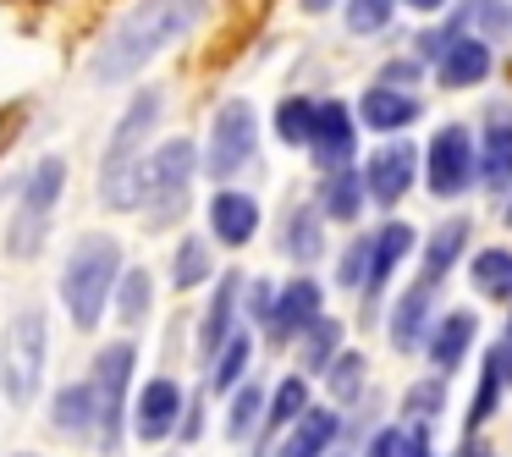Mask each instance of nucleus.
I'll list each match as a JSON object with an SVG mask.
<instances>
[{
    "mask_svg": "<svg viewBox=\"0 0 512 457\" xmlns=\"http://www.w3.org/2000/svg\"><path fill=\"white\" fill-rule=\"evenodd\" d=\"M474 12H479V23H485L479 34H507V28H512V6H507V0H474Z\"/></svg>",
    "mask_w": 512,
    "mask_h": 457,
    "instance_id": "42",
    "label": "nucleus"
},
{
    "mask_svg": "<svg viewBox=\"0 0 512 457\" xmlns=\"http://www.w3.org/2000/svg\"><path fill=\"white\" fill-rule=\"evenodd\" d=\"M160 89H138L133 94V105L122 111V122H116V133H111V149H105V166H116V160H138V144H144L149 133H155V122H160Z\"/></svg>",
    "mask_w": 512,
    "mask_h": 457,
    "instance_id": "14",
    "label": "nucleus"
},
{
    "mask_svg": "<svg viewBox=\"0 0 512 457\" xmlns=\"http://www.w3.org/2000/svg\"><path fill=\"white\" fill-rule=\"evenodd\" d=\"M391 12H397V0H347V28L358 39H369L391 23Z\"/></svg>",
    "mask_w": 512,
    "mask_h": 457,
    "instance_id": "37",
    "label": "nucleus"
},
{
    "mask_svg": "<svg viewBox=\"0 0 512 457\" xmlns=\"http://www.w3.org/2000/svg\"><path fill=\"white\" fill-rule=\"evenodd\" d=\"M320 221L325 215L314 210V204H298V210L281 221V254H292L298 265H309V259L325 254V237H320Z\"/></svg>",
    "mask_w": 512,
    "mask_h": 457,
    "instance_id": "27",
    "label": "nucleus"
},
{
    "mask_svg": "<svg viewBox=\"0 0 512 457\" xmlns=\"http://www.w3.org/2000/svg\"><path fill=\"white\" fill-rule=\"evenodd\" d=\"M199 430H204V408H188V413H182V441H199Z\"/></svg>",
    "mask_w": 512,
    "mask_h": 457,
    "instance_id": "45",
    "label": "nucleus"
},
{
    "mask_svg": "<svg viewBox=\"0 0 512 457\" xmlns=\"http://www.w3.org/2000/svg\"><path fill=\"white\" fill-rule=\"evenodd\" d=\"M199 281H210V243H199V237H182L177 254H171V287H177V292H193Z\"/></svg>",
    "mask_w": 512,
    "mask_h": 457,
    "instance_id": "33",
    "label": "nucleus"
},
{
    "mask_svg": "<svg viewBox=\"0 0 512 457\" xmlns=\"http://www.w3.org/2000/svg\"><path fill=\"white\" fill-rule=\"evenodd\" d=\"M424 182L435 199H463L479 182V149L468 138V127H441L424 149Z\"/></svg>",
    "mask_w": 512,
    "mask_h": 457,
    "instance_id": "7",
    "label": "nucleus"
},
{
    "mask_svg": "<svg viewBox=\"0 0 512 457\" xmlns=\"http://www.w3.org/2000/svg\"><path fill=\"white\" fill-rule=\"evenodd\" d=\"M336 435H342V419H336L331 408H309V413H303V419L287 430V441L276 446V457H325Z\"/></svg>",
    "mask_w": 512,
    "mask_h": 457,
    "instance_id": "22",
    "label": "nucleus"
},
{
    "mask_svg": "<svg viewBox=\"0 0 512 457\" xmlns=\"http://www.w3.org/2000/svg\"><path fill=\"white\" fill-rule=\"evenodd\" d=\"M430 314H435V287L430 281H413V287L397 298V314H391V347H397V353L424 347V336H430Z\"/></svg>",
    "mask_w": 512,
    "mask_h": 457,
    "instance_id": "17",
    "label": "nucleus"
},
{
    "mask_svg": "<svg viewBox=\"0 0 512 457\" xmlns=\"http://www.w3.org/2000/svg\"><path fill=\"white\" fill-rule=\"evenodd\" d=\"M325 380H331L336 402H353L358 391H364V353H342L331 369H325Z\"/></svg>",
    "mask_w": 512,
    "mask_h": 457,
    "instance_id": "38",
    "label": "nucleus"
},
{
    "mask_svg": "<svg viewBox=\"0 0 512 457\" xmlns=\"http://www.w3.org/2000/svg\"><path fill=\"white\" fill-rule=\"evenodd\" d=\"M408 122H419V100L402 89H386V83H369L358 94V127L369 133H402Z\"/></svg>",
    "mask_w": 512,
    "mask_h": 457,
    "instance_id": "15",
    "label": "nucleus"
},
{
    "mask_svg": "<svg viewBox=\"0 0 512 457\" xmlns=\"http://www.w3.org/2000/svg\"><path fill=\"white\" fill-rule=\"evenodd\" d=\"M133 369H138V347L133 342H111L100 347L94 358V391H100V446L116 452L122 441V408H127V386H133Z\"/></svg>",
    "mask_w": 512,
    "mask_h": 457,
    "instance_id": "8",
    "label": "nucleus"
},
{
    "mask_svg": "<svg viewBox=\"0 0 512 457\" xmlns=\"http://www.w3.org/2000/svg\"><path fill=\"white\" fill-rule=\"evenodd\" d=\"M61 188H67V160H61V155H45V160L34 166V177L23 182V193H17V210H12V221H6V254H12V259H34L39 248H45L50 215H56Z\"/></svg>",
    "mask_w": 512,
    "mask_h": 457,
    "instance_id": "3",
    "label": "nucleus"
},
{
    "mask_svg": "<svg viewBox=\"0 0 512 457\" xmlns=\"http://www.w3.org/2000/svg\"><path fill=\"white\" fill-rule=\"evenodd\" d=\"M193 171H199V149H193V138H166V144L144 160V204H149V221L155 226H166L171 215H182Z\"/></svg>",
    "mask_w": 512,
    "mask_h": 457,
    "instance_id": "5",
    "label": "nucleus"
},
{
    "mask_svg": "<svg viewBox=\"0 0 512 457\" xmlns=\"http://www.w3.org/2000/svg\"><path fill=\"white\" fill-rule=\"evenodd\" d=\"M116 281H122V243L105 232H89L78 248H72L67 270H61V298H67V314L78 331H94L111 303Z\"/></svg>",
    "mask_w": 512,
    "mask_h": 457,
    "instance_id": "2",
    "label": "nucleus"
},
{
    "mask_svg": "<svg viewBox=\"0 0 512 457\" xmlns=\"http://www.w3.org/2000/svg\"><path fill=\"white\" fill-rule=\"evenodd\" d=\"M419 78H424V61L419 56H413V61H386V67H380V83H386V89H402V94H408Z\"/></svg>",
    "mask_w": 512,
    "mask_h": 457,
    "instance_id": "41",
    "label": "nucleus"
},
{
    "mask_svg": "<svg viewBox=\"0 0 512 457\" xmlns=\"http://www.w3.org/2000/svg\"><path fill=\"white\" fill-rule=\"evenodd\" d=\"M441 402H446V386H441V380H419V386H413L408 397H402V408L419 413V424H424L430 413H441Z\"/></svg>",
    "mask_w": 512,
    "mask_h": 457,
    "instance_id": "40",
    "label": "nucleus"
},
{
    "mask_svg": "<svg viewBox=\"0 0 512 457\" xmlns=\"http://www.w3.org/2000/svg\"><path fill=\"white\" fill-rule=\"evenodd\" d=\"M364 171L347 166V171H331V177L320 182V215H331V221H358V210H364Z\"/></svg>",
    "mask_w": 512,
    "mask_h": 457,
    "instance_id": "25",
    "label": "nucleus"
},
{
    "mask_svg": "<svg viewBox=\"0 0 512 457\" xmlns=\"http://www.w3.org/2000/svg\"><path fill=\"white\" fill-rule=\"evenodd\" d=\"M501 391H512V342H507V347H496V353L485 358V375H479V397H474V413H468V424H474V430L490 419V413H496Z\"/></svg>",
    "mask_w": 512,
    "mask_h": 457,
    "instance_id": "28",
    "label": "nucleus"
},
{
    "mask_svg": "<svg viewBox=\"0 0 512 457\" xmlns=\"http://www.w3.org/2000/svg\"><path fill=\"white\" fill-rule=\"evenodd\" d=\"M353 144H358V116L347 111L342 100H325L320 116H314V138H309L314 166H320L325 177H331V171H347L353 166Z\"/></svg>",
    "mask_w": 512,
    "mask_h": 457,
    "instance_id": "9",
    "label": "nucleus"
},
{
    "mask_svg": "<svg viewBox=\"0 0 512 457\" xmlns=\"http://www.w3.org/2000/svg\"><path fill=\"white\" fill-rule=\"evenodd\" d=\"M474 336H479V320L468 309H452V314H441V320L430 325V336H424V353H430V364L435 369H457L468 358V347H474Z\"/></svg>",
    "mask_w": 512,
    "mask_h": 457,
    "instance_id": "18",
    "label": "nucleus"
},
{
    "mask_svg": "<svg viewBox=\"0 0 512 457\" xmlns=\"http://www.w3.org/2000/svg\"><path fill=\"white\" fill-rule=\"evenodd\" d=\"M314 116H320V105L303 100V94L281 100L276 105V138H281V144H309V138H314Z\"/></svg>",
    "mask_w": 512,
    "mask_h": 457,
    "instance_id": "35",
    "label": "nucleus"
},
{
    "mask_svg": "<svg viewBox=\"0 0 512 457\" xmlns=\"http://www.w3.org/2000/svg\"><path fill=\"white\" fill-rule=\"evenodd\" d=\"M369 248H375V237H358V243L342 254V265H336V281H342V287H358V292H364V276H369Z\"/></svg>",
    "mask_w": 512,
    "mask_h": 457,
    "instance_id": "39",
    "label": "nucleus"
},
{
    "mask_svg": "<svg viewBox=\"0 0 512 457\" xmlns=\"http://www.w3.org/2000/svg\"><path fill=\"white\" fill-rule=\"evenodd\" d=\"M408 457H435V446H430V424H408Z\"/></svg>",
    "mask_w": 512,
    "mask_h": 457,
    "instance_id": "44",
    "label": "nucleus"
},
{
    "mask_svg": "<svg viewBox=\"0 0 512 457\" xmlns=\"http://www.w3.org/2000/svg\"><path fill=\"white\" fill-rule=\"evenodd\" d=\"M507 342H512V320H507Z\"/></svg>",
    "mask_w": 512,
    "mask_h": 457,
    "instance_id": "50",
    "label": "nucleus"
},
{
    "mask_svg": "<svg viewBox=\"0 0 512 457\" xmlns=\"http://www.w3.org/2000/svg\"><path fill=\"white\" fill-rule=\"evenodd\" d=\"M413 177H419V149H408V144H391V149H380L375 160L364 166V193L375 204H397L402 193L413 188Z\"/></svg>",
    "mask_w": 512,
    "mask_h": 457,
    "instance_id": "12",
    "label": "nucleus"
},
{
    "mask_svg": "<svg viewBox=\"0 0 512 457\" xmlns=\"http://www.w3.org/2000/svg\"><path fill=\"white\" fill-rule=\"evenodd\" d=\"M397 6H413V12H441L446 0H397Z\"/></svg>",
    "mask_w": 512,
    "mask_h": 457,
    "instance_id": "46",
    "label": "nucleus"
},
{
    "mask_svg": "<svg viewBox=\"0 0 512 457\" xmlns=\"http://www.w3.org/2000/svg\"><path fill=\"white\" fill-rule=\"evenodd\" d=\"M210 232L221 237L226 248H243V243H254V232H259V204L248 199V193H232V188H221L210 199Z\"/></svg>",
    "mask_w": 512,
    "mask_h": 457,
    "instance_id": "20",
    "label": "nucleus"
},
{
    "mask_svg": "<svg viewBox=\"0 0 512 457\" xmlns=\"http://www.w3.org/2000/svg\"><path fill=\"white\" fill-rule=\"evenodd\" d=\"M149 298H155V281H149L144 265L122 270V281H116V314H122L127 325H144L149 320Z\"/></svg>",
    "mask_w": 512,
    "mask_h": 457,
    "instance_id": "32",
    "label": "nucleus"
},
{
    "mask_svg": "<svg viewBox=\"0 0 512 457\" xmlns=\"http://www.w3.org/2000/svg\"><path fill=\"white\" fill-rule=\"evenodd\" d=\"M182 413H188V397H182V386L160 375V380H149V386L138 391L133 424H138V435H144V441H166V435L182 424Z\"/></svg>",
    "mask_w": 512,
    "mask_h": 457,
    "instance_id": "11",
    "label": "nucleus"
},
{
    "mask_svg": "<svg viewBox=\"0 0 512 457\" xmlns=\"http://www.w3.org/2000/svg\"><path fill=\"white\" fill-rule=\"evenodd\" d=\"M463 248H468V215H452V221L435 226L430 243H424V281L435 287V281L463 259Z\"/></svg>",
    "mask_w": 512,
    "mask_h": 457,
    "instance_id": "24",
    "label": "nucleus"
},
{
    "mask_svg": "<svg viewBox=\"0 0 512 457\" xmlns=\"http://www.w3.org/2000/svg\"><path fill=\"white\" fill-rule=\"evenodd\" d=\"M303 413H309V380H303V375H287L276 391H270V408H265V424H259V430H265V435L292 430Z\"/></svg>",
    "mask_w": 512,
    "mask_h": 457,
    "instance_id": "29",
    "label": "nucleus"
},
{
    "mask_svg": "<svg viewBox=\"0 0 512 457\" xmlns=\"http://www.w3.org/2000/svg\"><path fill=\"white\" fill-rule=\"evenodd\" d=\"M435 72H441L446 89H479V83L490 78V45L479 34H463L446 45V56L435 61Z\"/></svg>",
    "mask_w": 512,
    "mask_h": 457,
    "instance_id": "19",
    "label": "nucleus"
},
{
    "mask_svg": "<svg viewBox=\"0 0 512 457\" xmlns=\"http://www.w3.org/2000/svg\"><path fill=\"white\" fill-rule=\"evenodd\" d=\"M479 182L490 193H507L512 182V116H490L485 144H479Z\"/></svg>",
    "mask_w": 512,
    "mask_h": 457,
    "instance_id": "23",
    "label": "nucleus"
},
{
    "mask_svg": "<svg viewBox=\"0 0 512 457\" xmlns=\"http://www.w3.org/2000/svg\"><path fill=\"white\" fill-rule=\"evenodd\" d=\"M100 193L111 210H138L144 204V160H116V166H105Z\"/></svg>",
    "mask_w": 512,
    "mask_h": 457,
    "instance_id": "30",
    "label": "nucleus"
},
{
    "mask_svg": "<svg viewBox=\"0 0 512 457\" xmlns=\"http://www.w3.org/2000/svg\"><path fill=\"white\" fill-rule=\"evenodd\" d=\"M342 358V320H320L303 336V369H331Z\"/></svg>",
    "mask_w": 512,
    "mask_h": 457,
    "instance_id": "36",
    "label": "nucleus"
},
{
    "mask_svg": "<svg viewBox=\"0 0 512 457\" xmlns=\"http://www.w3.org/2000/svg\"><path fill=\"white\" fill-rule=\"evenodd\" d=\"M259 149V122H254V105L248 100H226L221 111H215L210 122V149H204V171H210L215 182L237 177V171L254 160Z\"/></svg>",
    "mask_w": 512,
    "mask_h": 457,
    "instance_id": "6",
    "label": "nucleus"
},
{
    "mask_svg": "<svg viewBox=\"0 0 512 457\" xmlns=\"http://www.w3.org/2000/svg\"><path fill=\"white\" fill-rule=\"evenodd\" d=\"M468 281H474L479 298L512 303V248H479L474 265H468Z\"/></svg>",
    "mask_w": 512,
    "mask_h": 457,
    "instance_id": "26",
    "label": "nucleus"
},
{
    "mask_svg": "<svg viewBox=\"0 0 512 457\" xmlns=\"http://www.w3.org/2000/svg\"><path fill=\"white\" fill-rule=\"evenodd\" d=\"M325 314H320V287H314L309 276H298V281H287V287L276 292V309H270V336L276 342H292V336H309L314 325H320Z\"/></svg>",
    "mask_w": 512,
    "mask_h": 457,
    "instance_id": "10",
    "label": "nucleus"
},
{
    "mask_svg": "<svg viewBox=\"0 0 512 457\" xmlns=\"http://www.w3.org/2000/svg\"><path fill=\"white\" fill-rule=\"evenodd\" d=\"M237 292H243V276H221V287H215V298H210V309H204V320H199V358L204 364H215V353H221L226 342H232V320H237Z\"/></svg>",
    "mask_w": 512,
    "mask_h": 457,
    "instance_id": "16",
    "label": "nucleus"
},
{
    "mask_svg": "<svg viewBox=\"0 0 512 457\" xmlns=\"http://www.w3.org/2000/svg\"><path fill=\"white\" fill-rule=\"evenodd\" d=\"M248 358H254V342H248V331H237L210 364V391L215 397H221V391H237V380L248 375Z\"/></svg>",
    "mask_w": 512,
    "mask_h": 457,
    "instance_id": "31",
    "label": "nucleus"
},
{
    "mask_svg": "<svg viewBox=\"0 0 512 457\" xmlns=\"http://www.w3.org/2000/svg\"><path fill=\"white\" fill-rule=\"evenodd\" d=\"M45 358H50V320H45V309L12 314V325H6V342H0V386H6V402L28 408V402L39 397Z\"/></svg>",
    "mask_w": 512,
    "mask_h": 457,
    "instance_id": "4",
    "label": "nucleus"
},
{
    "mask_svg": "<svg viewBox=\"0 0 512 457\" xmlns=\"http://www.w3.org/2000/svg\"><path fill=\"white\" fill-rule=\"evenodd\" d=\"M364 457H408V430H375V441L364 446Z\"/></svg>",
    "mask_w": 512,
    "mask_h": 457,
    "instance_id": "43",
    "label": "nucleus"
},
{
    "mask_svg": "<svg viewBox=\"0 0 512 457\" xmlns=\"http://www.w3.org/2000/svg\"><path fill=\"white\" fill-rule=\"evenodd\" d=\"M457 457H496V452H485L479 441H463V446H457Z\"/></svg>",
    "mask_w": 512,
    "mask_h": 457,
    "instance_id": "47",
    "label": "nucleus"
},
{
    "mask_svg": "<svg viewBox=\"0 0 512 457\" xmlns=\"http://www.w3.org/2000/svg\"><path fill=\"white\" fill-rule=\"evenodd\" d=\"M413 254V226L402 221H386L375 232V248H369V276H364V309L375 314V298L386 292V281L397 276V265Z\"/></svg>",
    "mask_w": 512,
    "mask_h": 457,
    "instance_id": "13",
    "label": "nucleus"
},
{
    "mask_svg": "<svg viewBox=\"0 0 512 457\" xmlns=\"http://www.w3.org/2000/svg\"><path fill=\"white\" fill-rule=\"evenodd\" d=\"M259 419H265V386L243 380V391H232V408H226V435L248 441V435H259Z\"/></svg>",
    "mask_w": 512,
    "mask_h": 457,
    "instance_id": "34",
    "label": "nucleus"
},
{
    "mask_svg": "<svg viewBox=\"0 0 512 457\" xmlns=\"http://www.w3.org/2000/svg\"><path fill=\"white\" fill-rule=\"evenodd\" d=\"M204 12H210V0H144V6H133V12L105 34V45L94 50V61H89L94 83L138 78L160 50L188 39L193 28L204 23Z\"/></svg>",
    "mask_w": 512,
    "mask_h": 457,
    "instance_id": "1",
    "label": "nucleus"
},
{
    "mask_svg": "<svg viewBox=\"0 0 512 457\" xmlns=\"http://www.w3.org/2000/svg\"><path fill=\"white\" fill-rule=\"evenodd\" d=\"M50 413H56V430L61 435H89L100 430V391H94V380H72V386L56 391V402H50Z\"/></svg>",
    "mask_w": 512,
    "mask_h": 457,
    "instance_id": "21",
    "label": "nucleus"
},
{
    "mask_svg": "<svg viewBox=\"0 0 512 457\" xmlns=\"http://www.w3.org/2000/svg\"><path fill=\"white\" fill-rule=\"evenodd\" d=\"M501 221H507V226H512V199H507V210H501Z\"/></svg>",
    "mask_w": 512,
    "mask_h": 457,
    "instance_id": "49",
    "label": "nucleus"
},
{
    "mask_svg": "<svg viewBox=\"0 0 512 457\" xmlns=\"http://www.w3.org/2000/svg\"><path fill=\"white\" fill-rule=\"evenodd\" d=\"M298 6H303V12H314V17H320V12H331L336 0H298Z\"/></svg>",
    "mask_w": 512,
    "mask_h": 457,
    "instance_id": "48",
    "label": "nucleus"
}]
</instances>
